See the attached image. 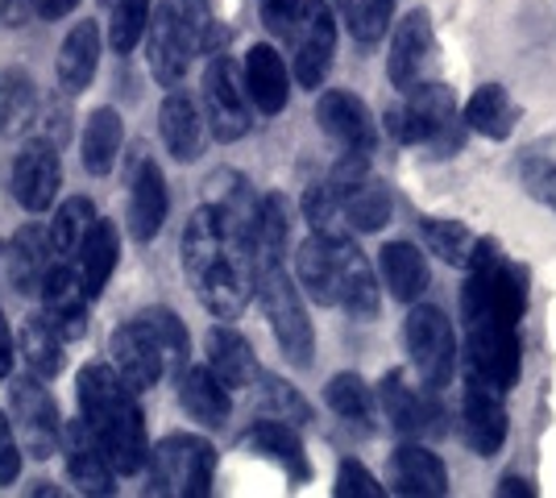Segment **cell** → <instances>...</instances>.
<instances>
[{
	"mask_svg": "<svg viewBox=\"0 0 556 498\" xmlns=\"http://www.w3.org/2000/svg\"><path fill=\"white\" fill-rule=\"evenodd\" d=\"M184 270L195 299L216 320H237L254 299V250L250 229L220 204L195 208L184 229Z\"/></svg>",
	"mask_w": 556,
	"mask_h": 498,
	"instance_id": "1",
	"label": "cell"
},
{
	"mask_svg": "<svg viewBox=\"0 0 556 498\" xmlns=\"http://www.w3.org/2000/svg\"><path fill=\"white\" fill-rule=\"evenodd\" d=\"M79 411L96 432L100 449L109 457L116 474H138L150 461V440H146V420L134 399V391L116 379L113 366L92 361L79 370Z\"/></svg>",
	"mask_w": 556,
	"mask_h": 498,
	"instance_id": "2",
	"label": "cell"
},
{
	"mask_svg": "<svg viewBox=\"0 0 556 498\" xmlns=\"http://www.w3.org/2000/svg\"><path fill=\"white\" fill-rule=\"evenodd\" d=\"M465 286H462V320L465 329L473 324H515L528 311V270L498 250L494 238L473 241L469 261H465Z\"/></svg>",
	"mask_w": 556,
	"mask_h": 498,
	"instance_id": "3",
	"label": "cell"
},
{
	"mask_svg": "<svg viewBox=\"0 0 556 498\" xmlns=\"http://www.w3.org/2000/svg\"><path fill=\"white\" fill-rule=\"evenodd\" d=\"M387 129L399 145H428L437 150V158L453 154L462 145V117L448 84L419 79L416 88H407L403 100L387 108Z\"/></svg>",
	"mask_w": 556,
	"mask_h": 498,
	"instance_id": "4",
	"label": "cell"
},
{
	"mask_svg": "<svg viewBox=\"0 0 556 498\" xmlns=\"http://www.w3.org/2000/svg\"><path fill=\"white\" fill-rule=\"evenodd\" d=\"M254 291L262 299V308H266V320L275 329L282 357L291 366H312L316 361V332H312V320H307V308H303L300 286L282 270V261H262L257 266Z\"/></svg>",
	"mask_w": 556,
	"mask_h": 498,
	"instance_id": "5",
	"label": "cell"
},
{
	"mask_svg": "<svg viewBox=\"0 0 556 498\" xmlns=\"http://www.w3.org/2000/svg\"><path fill=\"white\" fill-rule=\"evenodd\" d=\"M403 345L419 386L428 395H441L457 370V332L448 324V316L432 304H416L403 320Z\"/></svg>",
	"mask_w": 556,
	"mask_h": 498,
	"instance_id": "6",
	"label": "cell"
},
{
	"mask_svg": "<svg viewBox=\"0 0 556 498\" xmlns=\"http://www.w3.org/2000/svg\"><path fill=\"white\" fill-rule=\"evenodd\" d=\"M150 490L154 495L175 498H200L212 490L216 477V449L208 440L191 436V432H175L166 436L159 449H150Z\"/></svg>",
	"mask_w": 556,
	"mask_h": 498,
	"instance_id": "7",
	"label": "cell"
},
{
	"mask_svg": "<svg viewBox=\"0 0 556 498\" xmlns=\"http://www.w3.org/2000/svg\"><path fill=\"white\" fill-rule=\"evenodd\" d=\"M291 38V67L300 88H320L332 72V54H337V13L328 0H303L295 22L287 29Z\"/></svg>",
	"mask_w": 556,
	"mask_h": 498,
	"instance_id": "8",
	"label": "cell"
},
{
	"mask_svg": "<svg viewBox=\"0 0 556 498\" xmlns=\"http://www.w3.org/2000/svg\"><path fill=\"white\" fill-rule=\"evenodd\" d=\"M204 125L212 129L216 142H241L254 125L245 79L225 54H216L204 72Z\"/></svg>",
	"mask_w": 556,
	"mask_h": 498,
	"instance_id": "9",
	"label": "cell"
},
{
	"mask_svg": "<svg viewBox=\"0 0 556 498\" xmlns=\"http://www.w3.org/2000/svg\"><path fill=\"white\" fill-rule=\"evenodd\" d=\"M9 411H13V432L25 449L34 452L38 461H47L59 452L63 440V420H59V407L50 399V391L42 386L38 374H25L13 382L9 391Z\"/></svg>",
	"mask_w": 556,
	"mask_h": 498,
	"instance_id": "10",
	"label": "cell"
},
{
	"mask_svg": "<svg viewBox=\"0 0 556 498\" xmlns=\"http://www.w3.org/2000/svg\"><path fill=\"white\" fill-rule=\"evenodd\" d=\"M507 391H498L494 382H486L482 374L465 370V399H462V427L465 445L478 457H494L507 440Z\"/></svg>",
	"mask_w": 556,
	"mask_h": 498,
	"instance_id": "11",
	"label": "cell"
},
{
	"mask_svg": "<svg viewBox=\"0 0 556 498\" xmlns=\"http://www.w3.org/2000/svg\"><path fill=\"white\" fill-rule=\"evenodd\" d=\"M432 63H437V29H432V17H428V9H412L403 22L394 25L387 75H391V84L399 92H407V88H416L419 79L432 75Z\"/></svg>",
	"mask_w": 556,
	"mask_h": 498,
	"instance_id": "12",
	"label": "cell"
},
{
	"mask_svg": "<svg viewBox=\"0 0 556 498\" xmlns=\"http://www.w3.org/2000/svg\"><path fill=\"white\" fill-rule=\"evenodd\" d=\"M38 295H42V316L59 329L63 341L84 336V329H88V299L92 295H88V286L79 279L75 261L71 258L54 261L47 270V279H42V286H38Z\"/></svg>",
	"mask_w": 556,
	"mask_h": 498,
	"instance_id": "13",
	"label": "cell"
},
{
	"mask_svg": "<svg viewBox=\"0 0 556 498\" xmlns=\"http://www.w3.org/2000/svg\"><path fill=\"white\" fill-rule=\"evenodd\" d=\"M316 120L325 129V138L337 142V150L353 154H370L378 150V120L366 108V100L353 92H325L316 104Z\"/></svg>",
	"mask_w": 556,
	"mask_h": 498,
	"instance_id": "14",
	"label": "cell"
},
{
	"mask_svg": "<svg viewBox=\"0 0 556 498\" xmlns=\"http://www.w3.org/2000/svg\"><path fill=\"white\" fill-rule=\"evenodd\" d=\"M349 233L325 238V233H312L295 254V279L312 295V304L320 308H337V295H341V254H345Z\"/></svg>",
	"mask_w": 556,
	"mask_h": 498,
	"instance_id": "15",
	"label": "cell"
},
{
	"mask_svg": "<svg viewBox=\"0 0 556 498\" xmlns=\"http://www.w3.org/2000/svg\"><path fill=\"white\" fill-rule=\"evenodd\" d=\"M146 59H150V72L154 79L163 84V88H175L179 79L187 75L191 67V59H195V42L184 34V25L175 22V13H170V4H159V9H150V25H146Z\"/></svg>",
	"mask_w": 556,
	"mask_h": 498,
	"instance_id": "16",
	"label": "cell"
},
{
	"mask_svg": "<svg viewBox=\"0 0 556 498\" xmlns=\"http://www.w3.org/2000/svg\"><path fill=\"white\" fill-rule=\"evenodd\" d=\"M378 411L382 420L399 432V436H424V432H441V407H437V395H419L407 386L403 370H391L387 379L378 382Z\"/></svg>",
	"mask_w": 556,
	"mask_h": 498,
	"instance_id": "17",
	"label": "cell"
},
{
	"mask_svg": "<svg viewBox=\"0 0 556 498\" xmlns=\"http://www.w3.org/2000/svg\"><path fill=\"white\" fill-rule=\"evenodd\" d=\"M387 486L403 498H444L448 495V470H444V461L437 452L412 436L407 445H399L391 452Z\"/></svg>",
	"mask_w": 556,
	"mask_h": 498,
	"instance_id": "18",
	"label": "cell"
},
{
	"mask_svg": "<svg viewBox=\"0 0 556 498\" xmlns=\"http://www.w3.org/2000/svg\"><path fill=\"white\" fill-rule=\"evenodd\" d=\"M113 370H116V379L125 382L134 395L150 391V386L166 374L163 354H159L154 336L146 332V324H141V320H134V324H121V329L113 332Z\"/></svg>",
	"mask_w": 556,
	"mask_h": 498,
	"instance_id": "19",
	"label": "cell"
},
{
	"mask_svg": "<svg viewBox=\"0 0 556 498\" xmlns=\"http://www.w3.org/2000/svg\"><path fill=\"white\" fill-rule=\"evenodd\" d=\"M59 445L67 449V477L84 495H113L116 470L109 465V457H104V449H100V440H96V432L88 427L84 416L63 427Z\"/></svg>",
	"mask_w": 556,
	"mask_h": 498,
	"instance_id": "20",
	"label": "cell"
},
{
	"mask_svg": "<svg viewBox=\"0 0 556 498\" xmlns=\"http://www.w3.org/2000/svg\"><path fill=\"white\" fill-rule=\"evenodd\" d=\"M13 195L25 213H47L59 195V154L50 142H29L13 163Z\"/></svg>",
	"mask_w": 556,
	"mask_h": 498,
	"instance_id": "21",
	"label": "cell"
},
{
	"mask_svg": "<svg viewBox=\"0 0 556 498\" xmlns=\"http://www.w3.org/2000/svg\"><path fill=\"white\" fill-rule=\"evenodd\" d=\"M245 92H250V104L266 117H278L287 108V95H291V79H287V63L270 42H257L245 54Z\"/></svg>",
	"mask_w": 556,
	"mask_h": 498,
	"instance_id": "22",
	"label": "cell"
},
{
	"mask_svg": "<svg viewBox=\"0 0 556 498\" xmlns=\"http://www.w3.org/2000/svg\"><path fill=\"white\" fill-rule=\"evenodd\" d=\"M170 208V195H166V179L159 163L138 158V170L129 175V229L138 241H154Z\"/></svg>",
	"mask_w": 556,
	"mask_h": 498,
	"instance_id": "23",
	"label": "cell"
},
{
	"mask_svg": "<svg viewBox=\"0 0 556 498\" xmlns=\"http://www.w3.org/2000/svg\"><path fill=\"white\" fill-rule=\"evenodd\" d=\"M50 266H54V245H50L47 229H38V225H25L13 238V245L4 250V279L17 295H34Z\"/></svg>",
	"mask_w": 556,
	"mask_h": 498,
	"instance_id": "24",
	"label": "cell"
},
{
	"mask_svg": "<svg viewBox=\"0 0 556 498\" xmlns=\"http://www.w3.org/2000/svg\"><path fill=\"white\" fill-rule=\"evenodd\" d=\"M208 370L225 382L229 391H250L257 382V374H262L254 345L237 329H229V324L208 329Z\"/></svg>",
	"mask_w": 556,
	"mask_h": 498,
	"instance_id": "25",
	"label": "cell"
},
{
	"mask_svg": "<svg viewBox=\"0 0 556 498\" xmlns=\"http://www.w3.org/2000/svg\"><path fill=\"white\" fill-rule=\"evenodd\" d=\"M332 191H337V204H341L349 233H378V229L391 225V191L382 183H374L370 175L353 179V183H332Z\"/></svg>",
	"mask_w": 556,
	"mask_h": 498,
	"instance_id": "26",
	"label": "cell"
},
{
	"mask_svg": "<svg viewBox=\"0 0 556 498\" xmlns=\"http://www.w3.org/2000/svg\"><path fill=\"white\" fill-rule=\"evenodd\" d=\"M241 445L262 452L266 461L282 465L291 482H307V477H312V465H307V452H303L300 432H295L291 424H282V420H270V416L257 420V424L241 436Z\"/></svg>",
	"mask_w": 556,
	"mask_h": 498,
	"instance_id": "27",
	"label": "cell"
},
{
	"mask_svg": "<svg viewBox=\"0 0 556 498\" xmlns=\"http://www.w3.org/2000/svg\"><path fill=\"white\" fill-rule=\"evenodd\" d=\"M378 270H382V283L391 286V295L399 304H416L419 295L428 291V283H432L428 258L412 241H387L378 250Z\"/></svg>",
	"mask_w": 556,
	"mask_h": 498,
	"instance_id": "28",
	"label": "cell"
},
{
	"mask_svg": "<svg viewBox=\"0 0 556 498\" xmlns=\"http://www.w3.org/2000/svg\"><path fill=\"white\" fill-rule=\"evenodd\" d=\"M179 404L204 427H220L232 411V391L212 374L208 366H187L179 374Z\"/></svg>",
	"mask_w": 556,
	"mask_h": 498,
	"instance_id": "29",
	"label": "cell"
},
{
	"mask_svg": "<svg viewBox=\"0 0 556 498\" xmlns=\"http://www.w3.org/2000/svg\"><path fill=\"white\" fill-rule=\"evenodd\" d=\"M462 125L490 138V142H507L510 133H515V125H519V104L510 100L503 84H482L478 92L465 100Z\"/></svg>",
	"mask_w": 556,
	"mask_h": 498,
	"instance_id": "30",
	"label": "cell"
},
{
	"mask_svg": "<svg viewBox=\"0 0 556 498\" xmlns=\"http://www.w3.org/2000/svg\"><path fill=\"white\" fill-rule=\"evenodd\" d=\"M159 129H163V142L166 150L179 158V163H195L200 150H204V117L200 108L191 104V95L184 92H170L159 108Z\"/></svg>",
	"mask_w": 556,
	"mask_h": 498,
	"instance_id": "31",
	"label": "cell"
},
{
	"mask_svg": "<svg viewBox=\"0 0 556 498\" xmlns=\"http://www.w3.org/2000/svg\"><path fill=\"white\" fill-rule=\"evenodd\" d=\"M337 308H345L353 320H374L382 299H378V279H374L370 261L357 250V241H345V254H341V295H337Z\"/></svg>",
	"mask_w": 556,
	"mask_h": 498,
	"instance_id": "32",
	"label": "cell"
},
{
	"mask_svg": "<svg viewBox=\"0 0 556 498\" xmlns=\"http://www.w3.org/2000/svg\"><path fill=\"white\" fill-rule=\"evenodd\" d=\"M116 258H121V238H116L113 220H92V229H88V238L79 245V254L71 258L92 299L109 286V279H113V270H116Z\"/></svg>",
	"mask_w": 556,
	"mask_h": 498,
	"instance_id": "33",
	"label": "cell"
},
{
	"mask_svg": "<svg viewBox=\"0 0 556 498\" xmlns=\"http://www.w3.org/2000/svg\"><path fill=\"white\" fill-rule=\"evenodd\" d=\"M96 63H100V25L79 22L67 34L63 50H59V84L67 92H84L92 84Z\"/></svg>",
	"mask_w": 556,
	"mask_h": 498,
	"instance_id": "34",
	"label": "cell"
},
{
	"mask_svg": "<svg viewBox=\"0 0 556 498\" xmlns=\"http://www.w3.org/2000/svg\"><path fill=\"white\" fill-rule=\"evenodd\" d=\"M287 241H291L287 200H282V195H257V213H254V225H250L254 266H262V261H282Z\"/></svg>",
	"mask_w": 556,
	"mask_h": 498,
	"instance_id": "35",
	"label": "cell"
},
{
	"mask_svg": "<svg viewBox=\"0 0 556 498\" xmlns=\"http://www.w3.org/2000/svg\"><path fill=\"white\" fill-rule=\"evenodd\" d=\"M138 320L146 324V332L154 336V345H159V354H163V370L179 379L187 366H191V336H187L184 320L166 308H146Z\"/></svg>",
	"mask_w": 556,
	"mask_h": 498,
	"instance_id": "36",
	"label": "cell"
},
{
	"mask_svg": "<svg viewBox=\"0 0 556 498\" xmlns=\"http://www.w3.org/2000/svg\"><path fill=\"white\" fill-rule=\"evenodd\" d=\"M121 142H125L121 113L116 108H96L88 117V129H84V166L92 175H109L116 154H121Z\"/></svg>",
	"mask_w": 556,
	"mask_h": 498,
	"instance_id": "37",
	"label": "cell"
},
{
	"mask_svg": "<svg viewBox=\"0 0 556 498\" xmlns=\"http://www.w3.org/2000/svg\"><path fill=\"white\" fill-rule=\"evenodd\" d=\"M22 357L29 374H38V379H54L63 370V336L42 311L22 324Z\"/></svg>",
	"mask_w": 556,
	"mask_h": 498,
	"instance_id": "38",
	"label": "cell"
},
{
	"mask_svg": "<svg viewBox=\"0 0 556 498\" xmlns=\"http://www.w3.org/2000/svg\"><path fill=\"white\" fill-rule=\"evenodd\" d=\"M325 404L332 407V416H341L345 424L370 432V416H374V391L366 386L362 374H332L325 386Z\"/></svg>",
	"mask_w": 556,
	"mask_h": 498,
	"instance_id": "39",
	"label": "cell"
},
{
	"mask_svg": "<svg viewBox=\"0 0 556 498\" xmlns=\"http://www.w3.org/2000/svg\"><path fill=\"white\" fill-rule=\"evenodd\" d=\"M419 238L428 245V254H437L444 266H465L473 241H478L469 233V225L453 220V216H419Z\"/></svg>",
	"mask_w": 556,
	"mask_h": 498,
	"instance_id": "40",
	"label": "cell"
},
{
	"mask_svg": "<svg viewBox=\"0 0 556 498\" xmlns=\"http://www.w3.org/2000/svg\"><path fill=\"white\" fill-rule=\"evenodd\" d=\"M92 220H96V213L84 195H71L67 204H59V208H54V220H50L54 258H75L84 238H88V229H92Z\"/></svg>",
	"mask_w": 556,
	"mask_h": 498,
	"instance_id": "41",
	"label": "cell"
},
{
	"mask_svg": "<svg viewBox=\"0 0 556 498\" xmlns=\"http://www.w3.org/2000/svg\"><path fill=\"white\" fill-rule=\"evenodd\" d=\"M254 386H257V399H262V411H266L270 420H282V424H291V427L312 424V407H307V399H303L287 379L257 374Z\"/></svg>",
	"mask_w": 556,
	"mask_h": 498,
	"instance_id": "42",
	"label": "cell"
},
{
	"mask_svg": "<svg viewBox=\"0 0 556 498\" xmlns=\"http://www.w3.org/2000/svg\"><path fill=\"white\" fill-rule=\"evenodd\" d=\"M337 9H341L345 29L362 47H374L394 22V0H337Z\"/></svg>",
	"mask_w": 556,
	"mask_h": 498,
	"instance_id": "43",
	"label": "cell"
},
{
	"mask_svg": "<svg viewBox=\"0 0 556 498\" xmlns=\"http://www.w3.org/2000/svg\"><path fill=\"white\" fill-rule=\"evenodd\" d=\"M109 42L116 54H129L146 38V25H150V0H113L109 4Z\"/></svg>",
	"mask_w": 556,
	"mask_h": 498,
	"instance_id": "44",
	"label": "cell"
},
{
	"mask_svg": "<svg viewBox=\"0 0 556 498\" xmlns=\"http://www.w3.org/2000/svg\"><path fill=\"white\" fill-rule=\"evenodd\" d=\"M34 84L22 72L0 75V129L4 133H22L25 125L34 120Z\"/></svg>",
	"mask_w": 556,
	"mask_h": 498,
	"instance_id": "45",
	"label": "cell"
},
{
	"mask_svg": "<svg viewBox=\"0 0 556 498\" xmlns=\"http://www.w3.org/2000/svg\"><path fill=\"white\" fill-rule=\"evenodd\" d=\"M303 216L312 225V233H325V238H337V233H349L345 216H341V204H337V191L332 183H312L303 191Z\"/></svg>",
	"mask_w": 556,
	"mask_h": 498,
	"instance_id": "46",
	"label": "cell"
},
{
	"mask_svg": "<svg viewBox=\"0 0 556 498\" xmlns=\"http://www.w3.org/2000/svg\"><path fill=\"white\" fill-rule=\"evenodd\" d=\"M519 183L532 195L535 204L553 208L556 213V163L553 158H540V154H528L519 158Z\"/></svg>",
	"mask_w": 556,
	"mask_h": 498,
	"instance_id": "47",
	"label": "cell"
},
{
	"mask_svg": "<svg viewBox=\"0 0 556 498\" xmlns=\"http://www.w3.org/2000/svg\"><path fill=\"white\" fill-rule=\"evenodd\" d=\"M387 486H378V477L362 465V461H341L337 465V486H332V495L337 498H382Z\"/></svg>",
	"mask_w": 556,
	"mask_h": 498,
	"instance_id": "48",
	"label": "cell"
},
{
	"mask_svg": "<svg viewBox=\"0 0 556 498\" xmlns=\"http://www.w3.org/2000/svg\"><path fill=\"white\" fill-rule=\"evenodd\" d=\"M175 22L184 25V34L195 42V50L208 42V29H212V4L208 0H166Z\"/></svg>",
	"mask_w": 556,
	"mask_h": 498,
	"instance_id": "49",
	"label": "cell"
},
{
	"mask_svg": "<svg viewBox=\"0 0 556 498\" xmlns=\"http://www.w3.org/2000/svg\"><path fill=\"white\" fill-rule=\"evenodd\" d=\"M22 474V440L13 432V420L0 411V486H9Z\"/></svg>",
	"mask_w": 556,
	"mask_h": 498,
	"instance_id": "50",
	"label": "cell"
},
{
	"mask_svg": "<svg viewBox=\"0 0 556 498\" xmlns=\"http://www.w3.org/2000/svg\"><path fill=\"white\" fill-rule=\"evenodd\" d=\"M300 4L303 0H257L266 29H270V34H282V38H287V29H291V22H295Z\"/></svg>",
	"mask_w": 556,
	"mask_h": 498,
	"instance_id": "51",
	"label": "cell"
},
{
	"mask_svg": "<svg viewBox=\"0 0 556 498\" xmlns=\"http://www.w3.org/2000/svg\"><path fill=\"white\" fill-rule=\"evenodd\" d=\"M34 13V0H0V22L4 25H25Z\"/></svg>",
	"mask_w": 556,
	"mask_h": 498,
	"instance_id": "52",
	"label": "cell"
},
{
	"mask_svg": "<svg viewBox=\"0 0 556 498\" xmlns=\"http://www.w3.org/2000/svg\"><path fill=\"white\" fill-rule=\"evenodd\" d=\"M75 4H79V0H34V13L47 17V22H59V17H67Z\"/></svg>",
	"mask_w": 556,
	"mask_h": 498,
	"instance_id": "53",
	"label": "cell"
},
{
	"mask_svg": "<svg viewBox=\"0 0 556 498\" xmlns=\"http://www.w3.org/2000/svg\"><path fill=\"white\" fill-rule=\"evenodd\" d=\"M498 495H503V498H507V495L535 498V486L528 482V477H519V474H503V477H498Z\"/></svg>",
	"mask_w": 556,
	"mask_h": 498,
	"instance_id": "54",
	"label": "cell"
},
{
	"mask_svg": "<svg viewBox=\"0 0 556 498\" xmlns=\"http://www.w3.org/2000/svg\"><path fill=\"white\" fill-rule=\"evenodd\" d=\"M9 370H13V332H9L4 311H0V379H9Z\"/></svg>",
	"mask_w": 556,
	"mask_h": 498,
	"instance_id": "55",
	"label": "cell"
},
{
	"mask_svg": "<svg viewBox=\"0 0 556 498\" xmlns=\"http://www.w3.org/2000/svg\"><path fill=\"white\" fill-rule=\"evenodd\" d=\"M104 4H113V0H104Z\"/></svg>",
	"mask_w": 556,
	"mask_h": 498,
	"instance_id": "56",
	"label": "cell"
}]
</instances>
